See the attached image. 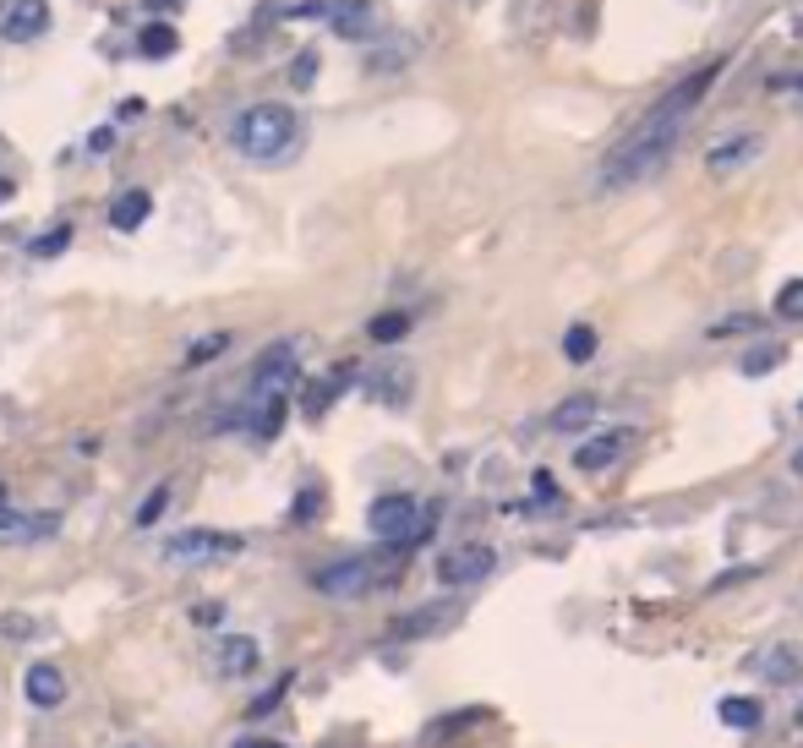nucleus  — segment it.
Wrapping results in <instances>:
<instances>
[{
  "mask_svg": "<svg viewBox=\"0 0 803 748\" xmlns=\"http://www.w3.org/2000/svg\"><path fill=\"white\" fill-rule=\"evenodd\" d=\"M318 50H301V55H296V61H290V88H312V82H318Z\"/></svg>",
  "mask_w": 803,
  "mask_h": 748,
  "instance_id": "obj_27",
  "label": "nucleus"
},
{
  "mask_svg": "<svg viewBox=\"0 0 803 748\" xmlns=\"http://www.w3.org/2000/svg\"><path fill=\"white\" fill-rule=\"evenodd\" d=\"M213 667H219V678H252L263 667V645L252 634H224L213 650Z\"/></svg>",
  "mask_w": 803,
  "mask_h": 748,
  "instance_id": "obj_11",
  "label": "nucleus"
},
{
  "mask_svg": "<svg viewBox=\"0 0 803 748\" xmlns=\"http://www.w3.org/2000/svg\"><path fill=\"white\" fill-rule=\"evenodd\" d=\"M219 612H224L219 601H202V606H191V617H197L202 628H213V623H219Z\"/></svg>",
  "mask_w": 803,
  "mask_h": 748,
  "instance_id": "obj_34",
  "label": "nucleus"
},
{
  "mask_svg": "<svg viewBox=\"0 0 803 748\" xmlns=\"http://www.w3.org/2000/svg\"><path fill=\"white\" fill-rule=\"evenodd\" d=\"M301 143V121L290 105H246L230 121V148L252 164H285Z\"/></svg>",
  "mask_w": 803,
  "mask_h": 748,
  "instance_id": "obj_2",
  "label": "nucleus"
},
{
  "mask_svg": "<svg viewBox=\"0 0 803 748\" xmlns=\"http://www.w3.org/2000/svg\"><path fill=\"white\" fill-rule=\"evenodd\" d=\"M799 716H803V711H799Z\"/></svg>",
  "mask_w": 803,
  "mask_h": 748,
  "instance_id": "obj_42",
  "label": "nucleus"
},
{
  "mask_svg": "<svg viewBox=\"0 0 803 748\" xmlns=\"http://www.w3.org/2000/svg\"><path fill=\"white\" fill-rule=\"evenodd\" d=\"M377 585V563H366V558H339V563H328L312 574V591L328 601H355L366 596Z\"/></svg>",
  "mask_w": 803,
  "mask_h": 748,
  "instance_id": "obj_5",
  "label": "nucleus"
},
{
  "mask_svg": "<svg viewBox=\"0 0 803 748\" xmlns=\"http://www.w3.org/2000/svg\"><path fill=\"white\" fill-rule=\"evenodd\" d=\"M55 530H61V519H55V514H28V519L6 514L0 541H44V536H55Z\"/></svg>",
  "mask_w": 803,
  "mask_h": 748,
  "instance_id": "obj_17",
  "label": "nucleus"
},
{
  "mask_svg": "<svg viewBox=\"0 0 803 748\" xmlns=\"http://www.w3.org/2000/svg\"><path fill=\"white\" fill-rule=\"evenodd\" d=\"M760 148H766V143H760L755 132H744V138H722L716 148L705 153V169H711V175H733V169H744Z\"/></svg>",
  "mask_w": 803,
  "mask_h": 748,
  "instance_id": "obj_14",
  "label": "nucleus"
},
{
  "mask_svg": "<svg viewBox=\"0 0 803 748\" xmlns=\"http://www.w3.org/2000/svg\"><path fill=\"white\" fill-rule=\"evenodd\" d=\"M6 197H11V180H0V202H6Z\"/></svg>",
  "mask_w": 803,
  "mask_h": 748,
  "instance_id": "obj_39",
  "label": "nucleus"
},
{
  "mask_svg": "<svg viewBox=\"0 0 803 748\" xmlns=\"http://www.w3.org/2000/svg\"><path fill=\"white\" fill-rule=\"evenodd\" d=\"M246 541L241 536H224V530H180L164 541V558L169 563H213V558H230L241 552Z\"/></svg>",
  "mask_w": 803,
  "mask_h": 748,
  "instance_id": "obj_6",
  "label": "nucleus"
},
{
  "mask_svg": "<svg viewBox=\"0 0 803 748\" xmlns=\"http://www.w3.org/2000/svg\"><path fill=\"white\" fill-rule=\"evenodd\" d=\"M230 350V333L224 328H213V333H202V339H191L186 344V366H208L213 355H224Z\"/></svg>",
  "mask_w": 803,
  "mask_h": 748,
  "instance_id": "obj_23",
  "label": "nucleus"
},
{
  "mask_svg": "<svg viewBox=\"0 0 803 748\" xmlns=\"http://www.w3.org/2000/svg\"><path fill=\"white\" fill-rule=\"evenodd\" d=\"M285 410H290V399H246V410L230 427H246L257 443H274L279 427H285Z\"/></svg>",
  "mask_w": 803,
  "mask_h": 748,
  "instance_id": "obj_13",
  "label": "nucleus"
},
{
  "mask_svg": "<svg viewBox=\"0 0 803 748\" xmlns=\"http://www.w3.org/2000/svg\"><path fill=\"white\" fill-rule=\"evenodd\" d=\"M143 110H148V105H143V99H127V105H121V121H138V116H143Z\"/></svg>",
  "mask_w": 803,
  "mask_h": 748,
  "instance_id": "obj_36",
  "label": "nucleus"
},
{
  "mask_svg": "<svg viewBox=\"0 0 803 748\" xmlns=\"http://www.w3.org/2000/svg\"><path fill=\"white\" fill-rule=\"evenodd\" d=\"M366 388H372V399H383L388 410H399V405L410 399V366H388V372H377Z\"/></svg>",
  "mask_w": 803,
  "mask_h": 748,
  "instance_id": "obj_18",
  "label": "nucleus"
},
{
  "mask_svg": "<svg viewBox=\"0 0 803 748\" xmlns=\"http://www.w3.org/2000/svg\"><path fill=\"white\" fill-rule=\"evenodd\" d=\"M635 449V427H618V432H596V438H585L580 449H574V464L585 470V475H602V470H613L624 453Z\"/></svg>",
  "mask_w": 803,
  "mask_h": 748,
  "instance_id": "obj_10",
  "label": "nucleus"
},
{
  "mask_svg": "<svg viewBox=\"0 0 803 748\" xmlns=\"http://www.w3.org/2000/svg\"><path fill=\"white\" fill-rule=\"evenodd\" d=\"M366 530L383 547H416V541H427V514H421V503L410 492H383L366 508Z\"/></svg>",
  "mask_w": 803,
  "mask_h": 748,
  "instance_id": "obj_3",
  "label": "nucleus"
},
{
  "mask_svg": "<svg viewBox=\"0 0 803 748\" xmlns=\"http://www.w3.org/2000/svg\"><path fill=\"white\" fill-rule=\"evenodd\" d=\"M50 28V0H0V38L6 44H33Z\"/></svg>",
  "mask_w": 803,
  "mask_h": 748,
  "instance_id": "obj_9",
  "label": "nucleus"
},
{
  "mask_svg": "<svg viewBox=\"0 0 803 748\" xmlns=\"http://www.w3.org/2000/svg\"><path fill=\"white\" fill-rule=\"evenodd\" d=\"M6 634H11V639H28V634H33V617H22V612L0 617V639H6Z\"/></svg>",
  "mask_w": 803,
  "mask_h": 748,
  "instance_id": "obj_31",
  "label": "nucleus"
},
{
  "mask_svg": "<svg viewBox=\"0 0 803 748\" xmlns=\"http://www.w3.org/2000/svg\"><path fill=\"white\" fill-rule=\"evenodd\" d=\"M530 486H536V503H558V481H552L547 470H536V481H530Z\"/></svg>",
  "mask_w": 803,
  "mask_h": 748,
  "instance_id": "obj_32",
  "label": "nucleus"
},
{
  "mask_svg": "<svg viewBox=\"0 0 803 748\" xmlns=\"http://www.w3.org/2000/svg\"><path fill=\"white\" fill-rule=\"evenodd\" d=\"M322 22L339 38H377L383 33V11L372 0H322Z\"/></svg>",
  "mask_w": 803,
  "mask_h": 748,
  "instance_id": "obj_8",
  "label": "nucleus"
},
{
  "mask_svg": "<svg viewBox=\"0 0 803 748\" xmlns=\"http://www.w3.org/2000/svg\"><path fill=\"white\" fill-rule=\"evenodd\" d=\"M766 672H771L777 683H782V678H793V650H777V656L766 661Z\"/></svg>",
  "mask_w": 803,
  "mask_h": 748,
  "instance_id": "obj_33",
  "label": "nucleus"
},
{
  "mask_svg": "<svg viewBox=\"0 0 803 748\" xmlns=\"http://www.w3.org/2000/svg\"><path fill=\"white\" fill-rule=\"evenodd\" d=\"M66 241H72V224H55L50 235H33L28 252H33V257H55V252H66Z\"/></svg>",
  "mask_w": 803,
  "mask_h": 748,
  "instance_id": "obj_26",
  "label": "nucleus"
},
{
  "mask_svg": "<svg viewBox=\"0 0 803 748\" xmlns=\"http://www.w3.org/2000/svg\"><path fill=\"white\" fill-rule=\"evenodd\" d=\"M318 508H322L318 486H307V492L296 497V508H290V519H296V525H307V519H318Z\"/></svg>",
  "mask_w": 803,
  "mask_h": 748,
  "instance_id": "obj_30",
  "label": "nucleus"
},
{
  "mask_svg": "<svg viewBox=\"0 0 803 748\" xmlns=\"http://www.w3.org/2000/svg\"><path fill=\"white\" fill-rule=\"evenodd\" d=\"M285 689H290V672H285V678H279V683H274V689H268V694H257V700H252V705H246V716H268V711H274V705H279V700H285Z\"/></svg>",
  "mask_w": 803,
  "mask_h": 748,
  "instance_id": "obj_29",
  "label": "nucleus"
},
{
  "mask_svg": "<svg viewBox=\"0 0 803 748\" xmlns=\"http://www.w3.org/2000/svg\"><path fill=\"white\" fill-rule=\"evenodd\" d=\"M716 72H722V61L700 66L689 82H678L672 94H661V99H656V105L640 116V127H635L618 148L602 158L596 191H624V186H640V180H650V175H661V169H667V158H672L678 143H683V132H689V121H694L700 99L711 94Z\"/></svg>",
  "mask_w": 803,
  "mask_h": 748,
  "instance_id": "obj_1",
  "label": "nucleus"
},
{
  "mask_svg": "<svg viewBox=\"0 0 803 748\" xmlns=\"http://www.w3.org/2000/svg\"><path fill=\"white\" fill-rule=\"evenodd\" d=\"M148 213H154V197H148L143 186H127V191L110 202V230L132 235V230H143V224H148Z\"/></svg>",
  "mask_w": 803,
  "mask_h": 748,
  "instance_id": "obj_15",
  "label": "nucleus"
},
{
  "mask_svg": "<svg viewBox=\"0 0 803 748\" xmlns=\"http://www.w3.org/2000/svg\"><path fill=\"white\" fill-rule=\"evenodd\" d=\"M777 317H788V322H803V279H788V285L777 290Z\"/></svg>",
  "mask_w": 803,
  "mask_h": 748,
  "instance_id": "obj_25",
  "label": "nucleus"
},
{
  "mask_svg": "<svg viewBox=\"0 0 803 748\" xmlns=\"http://www.w3.org/2000/svg\"><path fill=\"white\" fill-rule=\"evenodd\" d=\"M235 748H285V744H263V738H241Z\"/></svg>",
  "mask_w": 803,
  "mask_h": 748,
  "instance_id": "obj_38",
  "label": "nucleus"
},
{
  "mask_svg": "<svg viewBox=\"0 0 803 748\" xmlns=\"http://www.w3.org/2000/svg\"><path fill=\"white\" fill-rule=\"evenodd\" d=\"M148 11H175V6H186V0H143Z\"/></svg>",
  "mask_w": 803,
  "mask_h": 748,
  "instance_id": "obj_37",
  "label": "nucleus"
},
{
  "mask_svg": "<svg viewBox=\"0 0 803 748\" xmlns=\"http://www.w3.org/2000/svg\"><path fill=\"white\" fill-rule=\"evenodd\" d=\"M366 333H372L377 344H399V339L410 333V311H377V317L366 322Z\"/></svg>",
  "mask_w": 803,
  "mask_h": 748,
  "instance_id": "obj_21",
  "label": "nucleus"
},
{
  "mask_svg": "<svg viewBox=\"0 0 803 748\" xmlns=\"http://www.w3.org/2000/svg\"><path fill=\"white\" fill-rule=\"evenodd\" d=\"M788 361V350L782 344H760V350H749L744 355V377H766V372H777Z\"/></svg>",
  "mask_w": 803,
  "mask_h": 748,
  "instance_id": "obj_24",
  "label": "nucleus"
},
{
  "mask_svg": "<svg viewBox=\"0 0 803 748\" xmlns=\"http://www.w3.org/2000/svg\"><path fill=\"white\" fill-rule=\"evenodd\" d=\"M596 416H602L596 394H569V399L552 410V432H563V438H574V432H591V427H596Z\"/></svg>",
  "mask_w": 803,
  "mask_h": 748,
  "instance_id": "obj_16",
  "label": "nucleus"
},
{
  "mask_svg": "<svg viewBox=\"0 0 803 748\" xmlns=\"http://www.w3.org/2000/svg\"><path fill=\"white\" fill-rule=\"evenodd\" d=\"M716 716H722V727H733V733H755V727H760V700L733 694V700L716 705Z\"/></svg>",
  "mask_w": 803,
  "mask_h": 748,
  "instance_id": "obj_20",
  "label": "nucleus"
},
{
  "mask_svg": "<svg viewBox=\"0 0 803 748\" xmlns=\"http://www.w3.org/2000/svg\"><path fill=\"white\" fill-rule=\"evenodd\" d=\"M563 355H569L574 366H585V361L596 355V328H591V322H574V328L563 333Z\"/></svg>",
  "mask_w": 803,
  "mask_h": 748,
  "instance_id": "obj_22",
  "label": "nucleus"
},
{
  "mask_svg": "<svg viewBox=\"0 0 803 748\" xmlns=\"http://www.w3.org/2000/svg\"><path fill=\"white\" fill-rule=\"evenodd\" d=\"M296 377H301L296 344L279 339V344H268V350L257 355V366H252V399H290Z\"/></svg>",
  "mask_w": 803,
  "mask_h": 748,
  "instance_id": "obj_4",
  "label": "nucleus"
},
{
  "mask_svg": "<svg viewBox=\"0 0 803 748\" xmlns=\"http://www.w3.org/2000/svg\"><path fill=\"white\" fill-rule=\"evenodd\" d=\"M22 694H28L33 711H55V705L66 700V672H61L55 661H33V667L22 672Z\"/></svg>",
  "mask_w": 803,
  "mask_h": 748,
  "instance_id": "obj_12",
  "label": "nucleus"
},
{
  "mask_svg": "<svg viewBox=\"0 0 803 748\" xmlns=\"http://www.w3.org/2000/svg\"><path fill=\"white\" fill-rule=\"evenodd\" d=\"M492 569H497V552L492 547H482V541H465V547H449L443 558H438V580L443 585H482V580H492Z\"/></svg>",
  "mask_w": 803,
  "mask_h": 748,
  "instance_id": "obj_7",
  "label": "nucleus"
},
{
  "mask_svg": "<svg viewBox=\"0 0 803 748\" xmlns=\"http://www.w3.org/2000/svg\"><path fill=\"white\" fill-rule=\"evenodd\" d=\"M127 748H138V744H127Z\"/></svg>",
  "mask_w": 803,
  "mask_h": 748,
  "instance_id": "obj_41",
  "label": "nucleus"
},
{
  "mask_svg": "<svg viewBox=\"0 0 803 748\" xmlns=\"http://www.w3.org/2000/svg\"><path fill=\"white\" fill-rule=\"evenodd\" d=\"M110 143H116V132H110V127H105V132H94V138H88V148H94V153H105V148H110Z\"/></svg>",
  "mask_w": 803,
  "mask_h": 748,
  "instance_id": "obj_35",
  "label": "nucleus"
},
{
  "mask_svg": "<svg viewBox=\"0 0 803 748\" xmlns=\"http://www.w3.org/2000/svg\"><path fill=\"white\" fill-rule=\"evenodd\" d=\"M793 470H799V475H803V449H799V453H793Z\"/></svg>",
  "mask_w": 803,
  "mask_h": 748,
  "instance_id": "obj_40",
  "label": "nucleus"
},
{
  "mask_svg": "<svg viewBox=\"0 0 803 748\" xmlns=\"http://www.w3.org/2000/svg\"><path fill=\"white\" fill-rule=\"evenodd\" d=\"M175 50H180V28H169V22H148L138 33V55H148V61H169Z\"/></svg>",
  "mask_w": 803,
  "mask_h": 748,
  "instance_id": "obj_19",
  "label": "nucleus"
},
{
  "mask_svg": "<svg viewBox=\"0 0 803 748\" xmlns=\"http://www.w3.org/2000/svg\"><path fill=\"white\" fill-rule=\"evenodd\" d=\"M164 503H169V481H160V486H154V492L143 497V508H138V530H148V525L160 519V514H164Z\"/></svg>",
  "mask_w": 803,
  "mask_h": 748,
  "instance_id": "obj_28",
  "label": "nucleus"
}]
</instances>
